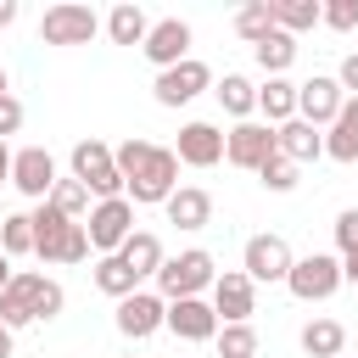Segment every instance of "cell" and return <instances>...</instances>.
Here are the masks:
<instances>
[{"mask_svg":"<svg viewBox=\"0 0 358 358\" xmlns=\"http://www.w3.org/2000/svg\"><path fill=\"white\" fill-rule=\"evenodd\" d=\"M213 280H218V268H213V252H201V246H190V252H179V257H168V263L157 268L162 302L201 296V291H213Z\"/></svg>","mask_w":358,"mask_h":358,"instance_id":"obj_1","label":"cell"},{"mask_svg":"<svg viewBox=\"0 0 358 358\" xmlns=\"http://www.w3.org/2000/svg\"><path fill=\"white\" fill-rule=\"evenodd\" d=\"M73 179H78L95 201L123 196V173H117V162H112V145H106V140H95V134L73 145Z\"/></svg>","mask_w":358,"mask_h":358,"instance_id":"obj_2","label":"cell"},{"mask_svg":"<svg viewBox=\"0 0 358 358\" xmlns=\"http://www.w3.org/2000/svg\"><path fill=\"white\" fill-rule=\"evenodd\" d=\"M179 190V157L168 151V145H151V157L140 162V173L123 185V196L134 201V207H151V201H162L168 207V196Z\"/></svg>","mask_w":358,"mask_h":358,"instance_id":"obj_3","label":"cell"},{"mask_svg":"<svg viewBox=\"0 0 358 358\" xmlns=\"http://www.w3.org/2000/svg\"><path fill=\"white\" fill-rule=\"evenodd\" d=\"M84 235H90V246H95L101 257L123 252V241L134 235V201H129V196L95 201V207H90V224H84Z\"/></svg>","mask_w":358,"mask_h":358,"instance_id":"obj_4","label":"cell"},{"mask_svg":"<svg viewBox=\"0 0 358 358\" xmlns=\"http://www.w3.org/2000/svg\"><path fill=\"white\" fill-rule=\"evenodd\" d=\"M95 34H101V17H95V6H78V0H62L39 17L45 45H90Z\"/></svg>","mask_w":358,"mask_h":358,"instance_id":"obj_5","label":"cell"},{"mask_svg":"<svg viewBox=\"0 0 358 358\" xmlns=\"http://www.w3.org/2000/svg\"><path fill=\"white\" fill-rule=\"evenodd\" d=\"M285 285H291V296H302V302H324V296H336V285H341V263H336L330 252H308V257L291 263Z\"/></svg>","mask_w":358,"mask_h":358,"instance_id":"obj_6","label":"cell"},{"mask_svg":"<svg viewBox=\"0 0 358 358\" xmlns=\"http://www.w3.org/2000/svg\"><path fill=\"white\" fill-rule=\"evenodd\" d=\"M28 218H34V257H45V263H67L78 224H73L62 207H50V201H39Z\"/></svg>","mask_w":358,"mask_h":358,"instance_id":"obj_7","label":"cell"},{"mask_svg":"<svg viewBox=\"0 0 358 358\" xmlns=\"http://www.w3.org/2000/svg\"><path fill=\"white\" fill-rule=\"evenodd\" d=\"M213 313H218V324H252V313H257V285L246 280V268H224V274L213 280Z\"/></svg>","mask_w":358,"mask_h":358,"instance_id":"obj_8","label":"cell"},{"mask_svg":"<svg viewBox=\"0 0 358 358\" xmlns=\"http://www.w3.org/2000/svg\"><path fill=\"white\" fill-rule=\"evenodd\" d=\"M280 151V134L268 129V123H235L229 134H224V162H235V168H263L268 157Z\"/></svg>","mask_w":358,"mask_h":358,"instance_id":"obj_9","label":"cell"},{"mask_svg":"<svg viewBox=\"0 0 358 358\" xmlns=\"http://www.w3.org/2000/svg\"><path fill=\"white\" fill-rule=\"evenodd\" d=\"M291 263H296V257H291L285 235H252V241H246V252H241V268H246V280H252V285H257V280H268V285L280 280V285H285Z\"/></svg>","mask_w":358,"mask_h":358,"instance_id":"obj_10","label":"cell"},{"mask_svg":"<svg viewBox=\"0 0 358 358\" xmlns=\"http://www.w3.org/2000/svg\"><path fill=\"white\" fill-rule=\"evenodd\" d=\"M140 50H145V62H151L157 73L190 62V22H185V17H162V22H151V34H145Z\"/></svg>","mask_w":358,"mask_h":358,"instance_id":"obj_11","label":"cell"},{"mask_svg":"<svg viewBox=\"0 0 358 358\" xmlns=\"http://www.w3.org/2000/svg\"><path fill=\"white\" fill-rule=\"evenodd\" d=\"M201 90H213V67L207 62H179V67H168V73H157V84H151V95H157V106H185V101H196Z\"/></svg>","mask_w":358,"mask_h":358,"instance_id":"obj_12","label":"cell"},{"mask_svg":"<svg viewBox=\"0 0 358 358\" xmlns=\"http://www.w3.org/2000/svg\"><path fill=\"white\" fill-rule=\"evenodd\" d=\"M341 106H347V90H341L336 78L313 73L308 84H296V117H302V123L324 129V123H336V117H341Z\"/></svg>","mask_w":358,"mask_h":358,"instance_id":"obj_13","label":"cell"},{"mask_svg":"<svg viewBox=\"0 0 358 358\" xmlns=\"http://www.w3.org/2000/svg\"><path fill=\"white\" fill-rule=\"evenodd\" d=\"M11 185L22 196H34V201H50V190H56V157L45 145H22L11 157Z\"/></svg>","mask_w":358,"mask_h":358,"instance_id":"obj_14","label":"cell"},{"mask_svg":"<svg viewBox=\"0 0 358 358\" xmlns=\"http://www.w3.org/2000/svg\"><path fill=\"white\" fill-rule=\"evenodd\" d=\"M162 324H168V302H162L157 291H134V296L117 302V330H123L129 341H145V336H157Z\"/></svg>","mask_w":358,"mask_h":358,"instance_id":"obj_15","label":"cell"},{"mask_svg":"<svg viewBox=\"0 0 358 358\" xmlns=\"http://www.w3.org/2000/svg\"><path fill=\"white\" fill-rule=\"evenodd\" d=\"M168 330L179 336V341H218V313H213V302H201V296H179V302H168Z\"/></svg>","mask_w":358,"mask_h":358,"instance_id":"obj_16","label":"cell"},{"mask_svg":"<svg viewBox=\"0 0 358 358\" xmlns=\"http://www.w3.org/2000/svg\"><path fill=\"white\" fill-rule=\"evenodd\" d=\"M11 291L22 296V308L34 313V324H39V319H56V313H62V302H67V296H62V285H56L50 274H34V268H17Z\"/></svg>","mask_w":358,"mask_h":358,"instance_id":"obj_17","label":"cell"},{"mask_svg":"<svg viewBox=\"0 0 358 358\" xmlns=\"http://www.w3.org/2000/svg\"><path fill=\"white\" fill-rule=\"evenodd\" d=\"M173 157H179L185 168H213V162H224V134H218L213 123H185Z\"/></svg>","mask_w":358,"mask_h":358,"instance_id":"obj_18","label":"cell"},{"mask_svg":"<svg viewBox=\"0 0 358 358\" xmlns=\"http://www.w3.org/2000/svg\"><path fill=\"white\" fill-rule=\"evenodd\" d=\"M168 224H179V229H207V224H213V196H207L201 185H179V190L168 196Z\"/></svg>","mask_w":358,"mask_h":358,"instance_id":"obj_19","label":"cell"},{"mask_svg":"<svg viewBox=\"0 0 358 358\" xmlns=\"http://www.w3.org/2000/svg\"><path fill=\"white\" fill-rule=\"evenodd\" d=\"M274 134H280V157H291L296 168H302V162H319V157H324V134H319L313 123H302V117L280 123Z\"/></svg>","mask_w":358,"mask_h":358,"instance_id":"obj_20","label":"cell"},{"mask_svg":"<svg viewBox=\"0 0 358 358\" xmlns=\"http://www.w3.org/2000/svg\"><path fill=\"white\" fill-rule=\"evenodd\" d=\"M324 157H336V162H358V95H347L341 117L330 123V134H324Z\"/></svg>","mask_w":358,"mask_h":358,"instance_id":"obj_21","label":"cell"},{"mask_svg":"<svg viewBox=\"0 0 358 358\" xmlns=\"http://www.w3.org/2000/svg\"><path fill=\"white\" fill-rule=\"evenodd\" d=\"M106 34H112V45H145V34H151V17H145L134 0H117V6L106 11Z\"/></svg>","mask_w":358,"mask_h":358,"instance_id":"obj_22","label":"cell"},{"mask_svg":"<svg viewBox=\"0 0 358 358\" xmlns=\"http://www.w3.org/2000/svg\"><path fill=\"white\" fill-rule=\"evenodd\" d=\"M117 257H123V263L134 268V280H145V274L157 280V268L168 263V257H162V241H157L151 229H134V235L123 241V252H117Z\"/></svg>","mask_w":358,"mask_h":358,"instance_id":"obj_23","label":"cell"},{"mask_svg":"<svg viewBox=\"0 0 358 358\" xmlns=\"http://www.w3.org/2000/svg\"><path fill=\"white\" fill-rule=\"evenodd\" d=\"M257 112L268 117V129L291 123V117H296V84H291V78H268V84L257 90Z\"/></svg>","mask_w":358,"mask_h":358,"instance_id":"obj_24","label":"cell"},{"mask_svg":"<svg viewBox=\"0 0 358 358\" xmlns=\"http://www.w3.org/2000/svg\"><path fill=\"white\" fill-rule=\"evenodd\" d=\"M268 11H274V28H285L291 39L302 28H319L324 22V6L319 0H268Z\"/></svg>","mask_w":358,"mask_h":358,"instance_id":"obj_25","label":"cell"},{"mask_svg":"<svg viewBox=\"0 0 358 358\" xmlns=\"http://www.w3.org/2000/svg\"><path fill=\"white\" fill-rule=\"evenodd\" d=\"M252 56H257V67H263L268 78H285V67L296 62V39H291L285 28H274L268 39H257V45H252Z\"/></svg>","mask_w":358,"mask_h":358,"instance_id":"obj_26","label":"cell"},{"mask_svg":"<svg viewBox=\"0 0 358 358\" xmlns=\"http://www.w3.org/2000/svg\"><path fill=\"white\" fill-rule=\"evenodd\" d=\"M213 95H218V106H224L229 117H241V123L257 112V84H252V78H241V73H224Z\"/></svg>","mask_w":358,"mask_h":358,"instance_id":"obj_27","label":"cell"},{"mask_svg":"<svg viewBox=\"0 0 358 358\" xmlns=\"http://www.w3.org/2000/svg\"><path fill=\"white\" fill-rule=\"evenodd\" d=\"M95 285L112 296V302H123V296H134L140 291V280H134V268L112 252V257H95Z\"/></svg>","mask_w":358,"mask_h":358,"instance_id":"obj_28","label":"cell"},{"mask_svg":"<svg viewBox=\"0 0 358 358\" xmlns=\"http://www.w3.org/2000/svg\"><path fill=\"white\" fill-rule=\"evenodd\" d=\"M341 347H347V330H341L336 319L302 324V352H308V358H341Z\"/></svg>","mask_w":358,"mask_h":358,"instance_id":"obj_29","label":"cell"},{"mask_svg":"<svg viewBox=\"0 0 358 358\" xmlns=\"http://www.w3.org/2000/svg\"><path fill=\"white\" fill-rule=\"evenodd\" d=\"M235 34H241L246 45L268 39V34H274V11H268V0H246V6L235 11Z\"/></svg>","mask_w":358,"mask_h":358,"instance_id":"obj_30","label":"cell"},{"mask_svg":"<svg viewBox=\"0 0 358 358\" xmlns=\"http://www.w3.org/2000/svg\"><path fill=\"white\" fill-rule=\"evenodd\" d=\"M0 252L6 257H28L34 252V218L28 213H6L0 218Z\"/></svg>","mask_w":358,"mask_h":358,"instance_id":"obj_31","label":"cell"},{"mask_svg":"<svg viewBox=\"0 0 358 358\" xmlns=\"http://www.w3.org/2000/svg\"><path fill=\"white\" fill-rule=\"evenodd\" d=\"M218 358H257V330L252 324H224L218 330Z\"/></svg>","mask_w":358,"mask_h":358,"instance_id":"obj_32","label":"cell"},{"mask_svg":"<svg viewBox=\"0 0 358 358\" xmlns=\"http://www.w3.org/2000/svg\"><path fill=\"white\" fill-rule=\"evenodd\" d=\"M257 179H263V190H274V196H285V190H296V162L291 157H268L263 168H257Z\"/></svg>","mask_w":358,"mask_h":358,"instance_id":"obj_33","label":"cell"},{"mask_svg":"<svg viewBox=\"0 0 358 358\" xmlns=\"http://www.w3.org/2000/svg\"><path fill=\"white\" fill-rule=\"evenodd\" d=\"M50 207H62V213L78 224V213H90V190H84L78 179H56V190H50Z\"/></svg>","mask_w":358,"mask_h":358,"instance_id":"obj_34","label":"cell"},{"mask_svg":"<svg viewBox=\"0 0 358 358\" xmlns=\"http://www.w3.org/2000/svg\"><path fill=\"white\" fill-rule=\"evenodd\" d=\"M151 157V140H123V145H112V162H117V173H123V185L140 173V162Z\"/></svg>","mask_w":358,"mask_h":358,"instance_id":"obj_35","label":"cell"},{"mask_svg":"<svg viewBox=\"0 0 358 358\" xmlns=\"http://www.w3.org/2000/svg\"><path fill=\"white\" fill-rule=\"evenodd\" d=\"M324 28L352 34V28H358V0H324Z\"/></svg>","mask_w":358,"mask_h":358,"instance_id":"obj_36","label":"cell"},{"mask_svg":"<svg viewBox=\"0 0 358 358\" xmlns=\"http://www.w3.org/2000/svg\"><path fill=\"white\" fill-rule=\"evenodd\" d=\"M336 246H341V257L358 252V207H347V213L336 218Z\"/></svg>","mask_w":358,"mask_h":358,"instance_id":"obj_37","label":"cell"},{"mask_svg":"<svg viewBox=\"0 0 358 358\" xmlns=\"http://www.w3.org/2000/svg\"><path fill=\"white\" fill-rule=\"evenodd\" d=\"M17 129H22V101L17 95H0V140L17 134Z\"/></svg>","mask_w":358,"mask_h":358,"instance_id":"obj_38","label":"cell"},{"mask_svg":"<svg viewBox=\"0 0 358 358\" xmlns=\"http://www.w3.org/2000/svg\"><path fill=\"white\" fill-rule=\"evenodd\" d=\"M336 84L358 95V50H352V56H341V73H336Z\"/></svg>","mask_w":358,"mask_h":358,"instance_id":"obj_39","label":"cell"},{"mask_svg":"<svg viewBox=\"0 0 358 358\" xmlns=\"http://www.w3.org/2000/svg\"><path fill=\"white\" fill-rule=\"evenodd\" d=\"M11 157L17 151H6V140H0V185H11Z\"/></svg>","mask_w":358,"mask_h":358,"instance_id":"obj_40","label":"cell"},{"mask_svg":"<svg viewBox=\"0 0 358 358\" xmlns=\"http://www.w3.org/2000/svg\"><path fill=\"white\" fill-rule=\"evenodd\" d=\"M17 22V0H0V28H11Z\"/></svg>","mask_w":358,"mask_h":358,"instance_id":"obj_41","label":"cell"},{"mask_svg":"<svg viewBox=\"0 0 358 358\" xmlns=\"http://www.w3.org/2000/svg\"><path fill=\"white\" fill-rule=\"evenodd\" d=\"M11 280H17V268H11V257H6V252H0V291H6V285H11Z\"/></svg>","mask_w":358,"mask_h":358,"instance_id":"obj_42","label":"cell"},{"mask_svg":"<svg viewBox=\"0 0 358 358\" xmlns=\"http://www.w3.org/2000/svg\"><path fill=\"white\" fill-rule=\"evenodd\" d=\"M341 280H352V285H358V252H352V257H341Z\"/></svg>","mask_w":358,"mask_h":358,"instance_id":"obj_43","label":"cell"},{"mask_svg":"<svg viewBox=\"0 0 358 358\" xmlns=\"http://www.w3.org/2000/svg\"><path fill=\"white\" fill-rule=\"evenodd\" d=\"M0 358H11V330L0 324Z\"/></svg>","mask_w":358,"mask_h":358,"instance_id":"obj_44","label":"cell"},{"mask_svg":"<svg viewBox=\"0 0 358 358\" xmlns=\"http://www.w3.org/2000/svg\"><path fill=\"white\" fill-rule=\"evenodd\" d=\"M0 95H6V67H0Z\"/></svg>","mask_w":358,"mask_h":358,"instance_id":"obj_45","label":"cell"}]
</instances>
